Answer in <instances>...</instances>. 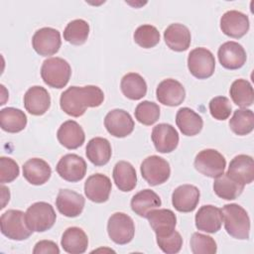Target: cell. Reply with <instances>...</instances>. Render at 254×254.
Listing matches in <instances>:
<instances>
[{
  "instance_id": "obj_1",
  "label": "cell",
  "mask_w": 254,
  "mask_h": 254,
  "mask_svg": "<svg viewBox=\"0 0 254 254\" xmlns=\"http://www.w3.org/2000/svg\"><path fill=\"white\" fill-rule=\"evenodd\" d=\"M104 100V93L96 85L70 86L61 94L60 106L69 116H82L88 107H98Z\"/></svg>"
},
{
  "instance_id": "obj_2",
  "label": "cell",
  "mask_w": 254,
  "mask_h": 254,
  "mask_svg": "<svg viewBox=\"0 0 254 254\" xmlns=\"http://www.w3.org/2000/svg\"><path fill=\"white\" fill-rule=\"evenodd\" d=\"M226 232L233 238L247 240L250 233V218L246 210L237 203L225 204L221 209Z\"/></svg>"
},
{
  "instance_id": "obj_3",
  "label": "cell",
  "mask_w": 254,
  "mask_h": 254,
  "mask_svg": "<svg viewBox=\"0 0 254 254\" xmlns=\"http://www.w3.org/2000/svg\"><path fill=\"white\" fill-rule=\"evenodd\" d=\"M70 74L69 64L59 57L45 60L41 66V76L44 82L53 88L64 87L70 78Z\"/></svg>"
},
{
  "instance_id": "obj_4",
  "label": "cell",
  "mask_w": 254,
  "mask_h": 254,
  "mask_svg": "<svg viewBox=\"0 0 254 254\" xmlns=\"http://www.w3.org/2000/svg\"><path fill=\"white\" fill-rule=\"evenodd\" d=\"M25 217L28 227L33 232H44L54 226L57 214L50 203L38 201L28 207Z\"/></svg>"
},
{
  "instance_id": "obj_5",
  "label": "cell",
  "mask_w": 254,
  "mask_h": 254,
  "mask_svg": "<svg viewBox=\"0 0 254 254\" xmlns=\"http://www.w3.org/2000/svg\"><path fill=\"white\" fill-rule=\"evenodd\" d=\"M0 224L2 234L12 240H26L33 233L27 225L25 213L19 209L5 211L1 215Z\"/></svg>"
},
{
  "instance_id": "obj_6",
  "label": "cell",
  "mask_w": 254,
  "mask_h": 254,
  "mask_svg": "<svg viewBox=\"0 0 254 254\" xmlns=\"http://www.w3.org/2000/svg\"><path fill=\"white\" fill-rule=\"evenodd\" d=\"M107 233L114 243L119 245L127 244L135 234L134 221L126 213L115 212L108 219Z\"/></svg>"
},
{
  "instance_id": "obj_7",
  "label": "cell",
  "mask_w": 254,
  "mask_h": 254,
  "mask_svg": "<svg viewBox=\"0 0 254 254\" xmlns=\"http://www.w3.org/2000/svg\"><path fill=\"white\" fill-rule=\"evenodd\" d=\"M188 68L190 72L198 79L208 78L214 72V56L205 48H195L189 54Z\"/></svg>"
},
{
  "instance_id": "obj_8",
  "label": "cell",
  "mask_w": 254,
  "mask_h": 254,
  "mask_svg": "<svg viewBox=\"0 0 254 254\" xmlns=\"http://www.w3.org/2000/svg\"><path fill=\"white\" fill-rule=\"evenodd\" d=\"M193 165L203 176L215 179L224 173L226 160L217 150L204 149L195 156Z\"/></svg>"
},
{
  "instance_id": "obj_9",
  "label": "cell",
  "mask_w": 254,
  "mask_h": 254,
  "mask_svg": "<svg viewBox=\"0 0 254 254\" xmlns=\"http://www.w3.org/2000/svg\"><path fill=\"white\" fill-rule=\"evenodd\" d=\"M140 171L143 179L152 187L166 183L171 175L170 164L157 155L147 157L142 162Z\"/></svg>"
},
{
  "instance_id": "obj_10",
  "label": "cell",
  "mask_w": 254,
  "mask_h": 254,
  "mask_svg": "<svg viewBox=\"0 0 254 254\" xmlns=\"http://www.w3.org/2000/svg\"><path fill=\"white\" fill-rule=\"evenodd\" d=\"M61 34L57 29L44 27L37 30L32 38V46L40 56H53L61 48Z\"/></svg>"
},
{
  "instance_id": "obj_11",
  "label": "cell",
  "mask_w": 254,
  "mask_h": 254,
  "mask_svg": "<svg viewBox=\"0 0 254 254\" xmlns=\"http://www.w3.org/2000/svg\"><path fill=\"white\" fill-rule=\"evenodd\" d=\"M86 169L87 166L84 159L76 154L63 156L56 167L60 177L70 183L81 181L86 174Z\"/></svg>"
},
{
  "instance_id": "obj_12",
  "label": "cell",
  "mask_w": 254,
  "mask_h": 254,
  "mask_svg": "<svg viewBox=\"0 0 254 254\" xmlns=\"http://www.w3.org/2000/svg\"><path fill=\"white\" fill-rule=\"evenodd\" d=\"M104 126L110 135L117 138H124L133 132L135 124L127 111L113 109L106 114Z\"/></svg>"
},
{
  "instance_id": "obj_13",
  "label": "cell",
  "mask_w": 254,
  "mask_h": 254,
  "mask_svg": "<svg viewBox=\"0 0 254 254\" xmlns=\"http://www.w3.org/2000/svg\"><path fill=\"white\" fill-rule=\"evenodd\" d=\"M249 27L248 16L240 11H227L220 18V29L224 35L230 38H242L247 34Z\"/></svg>"
},
{
  "instance_id": "obj_14",
  "label": "cell",
  "mask_w": 254,
  "mask_h": 254,
  "mask_svg": "<svg viewBox=\"0 0 254 254\" xmlns=\"http://www.w3.org/2000/svg\"><path fill=\"white\" fill-rule=\"evenodd\" d=\"M151 138L156 150L160 153H171L179 144L178 131L171 124L160 123L156 125L151 134Z\"/></svg>"
},
{
  "instance_id": "obj_15",
  "label": "cell",
  "mask_w": 254,
  "mask_h": 254,
  "mask_svg": "<svg viewBox=\"0 0 254 254\" xmlns=\"http://www.w3.org/2000/svg\"><path fill=\"white\" fill-rule=\"evenodd\" d=\"M112 185L110 179L103 174H94L87 178L84 183V193L86 197L96 203L108 200Z\"/></svg>"
},
{
  "instance_id": "obj_16",
  "label": "cell",
  "mask_w": 254,
  "mask_h": 254,
  "mask_svg": "<svg viewBox=\"0 0 254 254\" xmlns=\"http://www.w3.org/2000/svg\"><path fill=\"white\" fill-rule=\"evenodd\" d=\"M220 64L227 69H238L244 65L247 60L244 48L237 42L223 43L217 52Z\"/></svg>"
},
{
  "instance_id": "obj_17",
  "label": "cell",
  "mask_w": 254,
  "mask_h": 254,
  "mask_svg": "<svg viewBox=\"0 0 254 254\" xmlns=\"http://www.w3.org/2000/svg\"><path fill=\"white\" fill-rule=\"evenodd\" d=\"M156 95L160 103L167 106H178L185 100L186 90L180 81L167 78L158 84Z\"/></svg>"
},
{
  "instance_id": "obj_18",
  "label": "cell",
  "mask_w": 254,
  "mask_h": 254,
  "mask_svg": "<svg viewBox=\"0 0 254 254\" xmlns=\"http://www.w3.org/2000/svg\"><path fill=\"white\" fill-rule=\"evenodd\" d=\"M84 197L74 190L62 189L59 190L56 205L58 210L66 217H76L84 207Z\"/></svg>"
},
{
  "instance_id": "obj_19",
  "label": "cell",
  "mask_w": 254,
  "mask_h": 254,
  "mask_svg": "<svg viewBox=\"0 0 254 254\" xmlns=\"http://www.w3.org/2000/svg\"><path fill=\"white\" fill-rule=\"evenodd\" d=\"M199 190L192 185L179 186L172 193V203L180 212H191L199 202Z\"/></svg>"
},
{
  "instance_id": "obj_20",
  "label": "cell",
  "mask_w": 254,
  "mask_h": 254,
  "mask_svg": "<svg viewBox=\"0 0 254 254\" xmlns=\"http://www.w3.org/2000/svg\"><path fill=\"white\" fill-rule=\"evenodd\" d=\"M194 220L198 230L207 233H215L221 228L223 215L221 209L217 206L206 204L202 205L197 210Z\"/></svg>"
},
{
  "instance_id": "obj_21",
  "label": "cell",
  "mask_w": 254,
  "mask_h": 254,
  "mask_svg": "<svg viewBox=\"0 0 254 254\" xmlns=\"http://www.w3.org/2000/svg\"><path fill=\"white\" fill-rule=\"evenodd\" d=\"M24 106L32 115L45 114L51 106V96L48 90L40 85L30 87L24 95Z\"/></svg>"
},
{
  "instance_id": "obj_22",
  "label": "cell",
  "mask_w": 254,
  "mask_h": 254,
  "mask_svg": "<svg viewBox=\"0 0 254 254\" xmlns=\"http://www.w3.org/2000/svg\"><path fill=\"white\" fill-rule=\"evenodd\" d=\"M227 174L239 184L245 186L254 180V162L248 155H237L229 163Z\"/></svg>"
},
{
  "instance_id": "obj_23",
  "label": "cell",
  "mask_w": 254,
  "mask_h": 254,
  "mask_svg": "<svg viewBox=\"0 0 254 254\" xmlns=\"http://www.w3.org/2000/svg\"><path fill=\"white\" fill-rule=\"evenodd\" d=\"M146 218L156 233V236H164L172 233L177 224L176 214L167 208H155L148 213Z\"/></svg>"
},
{
  "instance_id": "obj_24",
  "label": "cell",
  "mask_w": 254,
  "mask_h": 254,
  "mask_svg": "<svg viewBox=\"0 0 254 254\" xmlns=\"http://www.w3.org/2000/svg\"><path fill=\"white\" fill-rule=\"evenodd\" d=\"M57 138L64 148L73 150L82 146L85 140V135L83 129L77 122L66 120L58 129Z\"/></svg>"
},
{
  "instance_id": "obj_25",
  "label": "cell",
  "mask_w": 254,
  "mask_h": 254,
  "mask_svg": "<svg viewBox=\"0 0 254 254\" xmlns=\"http://www.w3.org/2000/svg\"><path fill=\"white\" fill-rule=\"evenodd\" d=\"M52 175L50 165L43 159L32 158L23 165V177L28 183L34 186L44 185Z\"/></svg>"
},
{
  "instance_id": "obj_26",
  "label": "cell",
  "mask_w": 254,
  "mask_h": 254,
  "mask_svg": "<svg viewBox=\"0 0 254 254\" xmlns=\"http://www.w3.org/2000/svg\"><path fill=\"white\" fill-rule=\"evenodd\" d=\"M164 40L167 46L175 52L187 51L191 42L189 28L180 23H174L167 27L164 32Z\"/></svg>"
},
{
  "instance_id": "obj_27",
  "label": "cell",
  "mask_w": 254,
  "mask_h": 254,
  "mask_svg": "<svg viewBox=\"0 0 254 254\" xmlns=\"http://www.w3.org/2000/svg\"><path fill=\"white\" fill-rule=\"evenodd\" d=\"M61 245L67 253L81 254L87 249L88 238L86 233L81 228L72 226L66 228L63 233Z\"/></svg>"
},
{
  "instance_id": "obj_28",
  "label": "cell",
  "mask_w": 254,
  "mask_h": 254,
  "mask_svg": "<svg viewBox=\"0 0 254 254\" xmlns=\"http://www.w3.org/2000/svg\"><path fill=\"white\" fill-rule=\"evenodd\" d=\"M87 159L95 166L100 167L106 165L112 155L111 145L109 141L102 137H95L88 141L85 148Z\"/></svg>"
},
{
  "instance_id": "obj_29",
  "label": "cell",
  "mask_w": 254,
  "mask_h": 254,
  "mask_svg": "<svg viewBox=\"0 0 254 254\" xmlns=\"http://www.w3.org/2000/svg\"><path fill=\"white\" fill-rule=\"evenodd\" d=\"M176 123L180 131L186 136H194L198 134L203 127L201 116L189 107H182L178 110Z\"/></svg>"
},
{
  "instance_id": "obj_30",
  "label": "cell",
  "mask_w": 254,
  "mask_h": 254,
  "mask_svg": "<svg viewBox=\"0 0 254 254\" xmlns=\"http://www.w3.org/2000/svg\"><path fill=\"white\" fill-rule=\"evenodd\" d=\"M161 204L160 196L150 189L140 190L131 199L132 210L141 217H146L151 210L160 207Z\"/></svg>"
},
{
  "instance_id": "obj_31",
  "label": "cell",
  "mask_w": 254,
  "mask_h": 254,
  "mask_svg": "<svg viewBox=\"0 0 254 254\" xmlns=\"http://www.w3.org/2000/svg\"><path fill=\"white\" fill-rule=\"evenodd\" d=\"M112 176L116 187L122 191H131L137 185L135 168L129 162H117L113 168Z\"/></svg>"
},
{
  "instance_id": "obj_32",
  "label": "cell",
  "mask_w": 254,
  "mask_h": 254,
  "mask_svg": "<svg viewBox=\"0 0 254 254\" xmlns=\"http://www.w3.org/2000/svg\"><path fill=\"white\" fill-rule=\"evenodd\" d=\"M27 116L21 109L6 107L0 110V126L8 133H18L25 129Z\"/></svg>"
},
{
  "instance_id": "obj_33",
  "label": "cell",
  "mask_w": 254,
  "mask_h": 254,
  "mask_svg": "<svg viewBox=\"0 0 254 254\" xmlns=\"http://www.w3.org/2000/svg\"><path fill=\"white\" fill-rule=\"evenodd\" d=\"M122 93L131 100H139L147 93V83L145 79L136 72L125 74L120 82Z\"/></svg>"
},
{
  "instance_id": "obj_34",
  "label": "cell",
  "mask_w": 254,
  "mask_h": 254,
  "mask_svg": "<svg viewBox=\"0 0 254 254\" xmlns=\"http://www.w3.org/2000/svg\"><path fill=\"white\" fill-rule=\"evenodd\" d=\"M243 190L244 186L233 180L227 173L221 174L213 182V190L216 195L226 200L237 198Z\"/></svg>"
},
{
  "instance_id": "obj_35",
  "label": "cell",
  "mask_w": 254,
  "mask_h": 254,
  "mask_svg": "<svg viewBox=\"0 0 254 254\" xmlns=\"http://www.w3.org/2000/svg\"><path fill=\"white\" fill-rule=\"evenodd\" d=\"M229 94L232 101L242 108L251 106L254 101L253 87L248 80L243 78L236 79L232 82Z\"/></svg>"
},
{
  "instance_id": "obj_36",
  "label": "cell",
  "mask_w": 254,
  "mask_h": 254,
  "mask_svg": "<svg viewBox=\"0 0 254 254\" xmlns=\"http://www.w3.org/2000/svg\"><path fill=\"white\" fill-rule=\"evenodd\" d=\"M229 127L231 131L238 136L248 135L254 128L253 111L246 108L236 109L229 120Z\"/></svg>"
},
{
  "instance_id": "obj_37",
  "label": "cell",
  "mask_w": 254,
  "mask_h": 254,
  "mask_svg": "<svg viewBox=\"0 0 254 254\" xmlns=\"http://www.w3.org/2000/svg\"><path fill=\"white\" fill-rule=\"evenodd\" d=\"M89 35V25L82 19H75L70 21L64 31V39L71 45L79 46L85 43Z\"/></svg>"
},
{
  "instance_id": "obj_38",
  "label": "cell",
  "mask_w": 254,
  "mask_h": 254,
  "mask_svg": "<svg viewBox=\"0 0 254 254\" xmlns=\"http://www.w3.org/2000/svg\"><path fill=\"white\" fill-rule=\"evenodd\" d=\"M137 45L144 49H151L157 46L160 42V33L158 29L152 25L139 26L133 35Z\"/></svg>"
},
{
  "instance_id": "obj_39",
  "label": "cell",
  "mask_w": 254,
  "mask_h": 254,
  "mask_svg": "<svg viewBox=\"0 0 254 254\" xmlns=\"http://www.w3.org/2000/svg\"><path fill=\"white\" fill-rule=\"evenodd\" d=\"M134 113L138 122L150 126L158 121L160 117V107L155 102L144 100L136 106Z\"/></svg>"
},
{
  "instance_id": "obj_40",
  "label": "cell",
  "mask_w": 254,
  "mask_h": 254,
  "mask_svg": "<svg viewBox=\"0 0 254 254\" xmlns=\"http://www.w3.org/2000/svg\"><path fill=\"white\" fill-rule=\"evenodd\" d=\"M190 244L193 254H214L217 251V245L214 239L199 232H194L191 235Z\"/></svg>"
},
{
  "instance_id": "obj_41",
  "label": "cell",
  "mask_w": 254,
  "mask_h": 254,
  "mask_svg": "<svg viewBox=\"0 0 254 254\" xmlns=\"http://www.w3.org/2000/svg\"><path fill=\"white\" fill-rule=\"evenodd\" d=\"M156 239L160 249L167 254L178 253L183 246V238L176 230L164 236H156Z\"/></svg>"
},
{
  "instance_id": "obj_42",
  "label": "cell",
  "mask_w": 254,
  "mask_h": 254,
  "mask_svg": "<svg viewBox=\"0 0 254 254\" xmlns=\"http://www.w3.org/2000/svg\"><path fill=\"white\" fill-rule=\"evenodd\" d=\"M211 116L216 120H225L230 116L232 107L230 101L225 96H215L208 104Z\"/></svg>"
},
{
  "instance_id": "obj_43",
  "label": "cell",
  "mask_w": 254,
  "mask_h": 254,
  "mask_svg": "<svg viewBox=\"0 0 254 254\" xmlns=\"http://www.w3.org/2000/svg\"><path fill=\"white\" fill-rule=\"evenodd\" d=\"M20 169L18 164L9 157L0 158V183H11L19 176Z\"/></svg>"
},
{
  "instance_id": "obj_44",
  "label": "cell",
  "mask_w": 254,
  "mask_h": 254,
  "mask_svg": "<svg viewBox=\"0 0 254 254\" xmlns=\"http://www.w3.org/2000/svg\"><path fill=\"white\" fill-rule=\"evenodd\" d=\"M34 254H59L60 253V248L57 245L56 242L51 241V240H41L36 243L34 249H33Z\"/></svg>"
},
{
  "instance_id": "obj_45",
  "label": "cell",
  "mask_w": 254,
  "mask_h": 254,
  "mask_svg": "<svg viewBox=\"0 0 254 254\" xmlns=\"http://www.w3.org/2000/svg\"><path fill=\"white\" fill-rule=\"evenodd\" d=\"M1 190H2V204H1V208H4L5 207V204L9 201V199H10V193H8L7 195H5V193H6V187H4L3 186V184H2V186H1Z\"/></svg>"
}]
</instances>
